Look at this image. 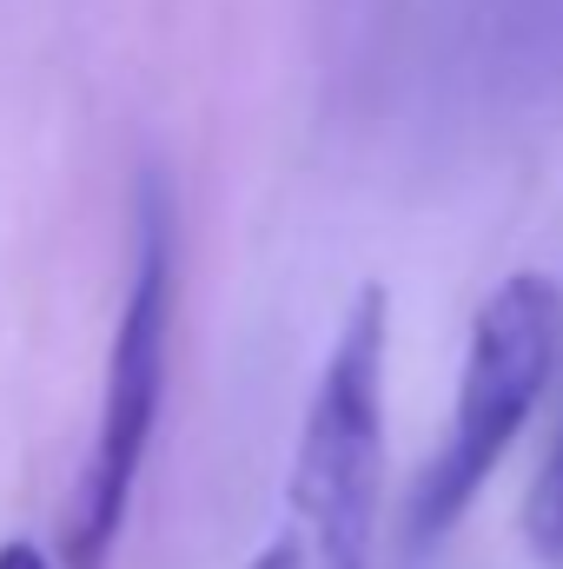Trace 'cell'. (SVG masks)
Wrapping results in <instances>:
<instances>
[{
    "label": "cell",
    "instance_id": "5b68a950",
    "mask_svg": "<svg viewBox=\"0 0 563 569\" xmlns=\"http://www.w3.org/2000/svg\"><path fill=\"white\" fill-rule=\"evenodd\" d=\"M0 569H53V563H47L27 537H13V543H0Z\"/></svg>",
    "mask_w": 563,
    "mask_h": 569
},
{
    "label": "cell",
    "instance_id": "277c9868",
    "mask_svg": "<svg viewBox=\"0 0 563 569\" xmlns=\"http://www.w3.org/2000/svg\"><path fill=\"white\" fill-rule=\"evenodd\" d=\"M524 530H531V550L544 557L551 569H563V425H557V443L524 497Z\"/></svg>",
    "mask_w": 563,
    "mask_h": 569
},
{
    "label": "cell",
    "instance_id": "7a4b0ae2",
    "mask_svg": "<svg viewBox=\"0 0 563 569\" xmlns=\"http://www.w3.org/2000/svg\"><path fill=\"white\" fill-rule=\"evenodd\" d=\"M563 358V291L544 272L504 279L471 318L464 371H457V405L437 457L424 463L412 490V543L444 537L464 503L484 490V477L504 463L517 430L531 425L551 371Z\"/></svg>",
    "mask_w": 563,
    "mask_h": 569
},
{
    "label": "cell",
    "instance_id": "6da1fadb",
    "mask_svg": "<svg viewBox=\"0 0 563 569\" xmlns=\"http://www.w3.org/2000/svg\"><path fill=\"white\" fill-rule=\"evenodd\" d=\"M385 345H392V311H385V291L365 284L312 385L292 477H285L279 530L253 569L372 563L378 483H385Z\"/></svg>",
    "mask_w": 563,
    "mask_h": 569
},
{
    "label": "cell",
    "instance_id": "3957f363",
    "mask_svg": "<svg viewBox=\"0 0 563 569\" xmlns=\"http://www.w3.org/2000/svg\"><path fill=\"white\" fill-rule=\"evenodd\" d=\"M166 331H172V206L166 186H140V246H134V284L127 311L113 331L107 358V398H100V437L87 450V470L67 503V569H107L134 483H140L146 443L159 425V391H166Z\"/></svg>",
    "mask_w": 563,
    "mask_h": 569
}]
</instances>
